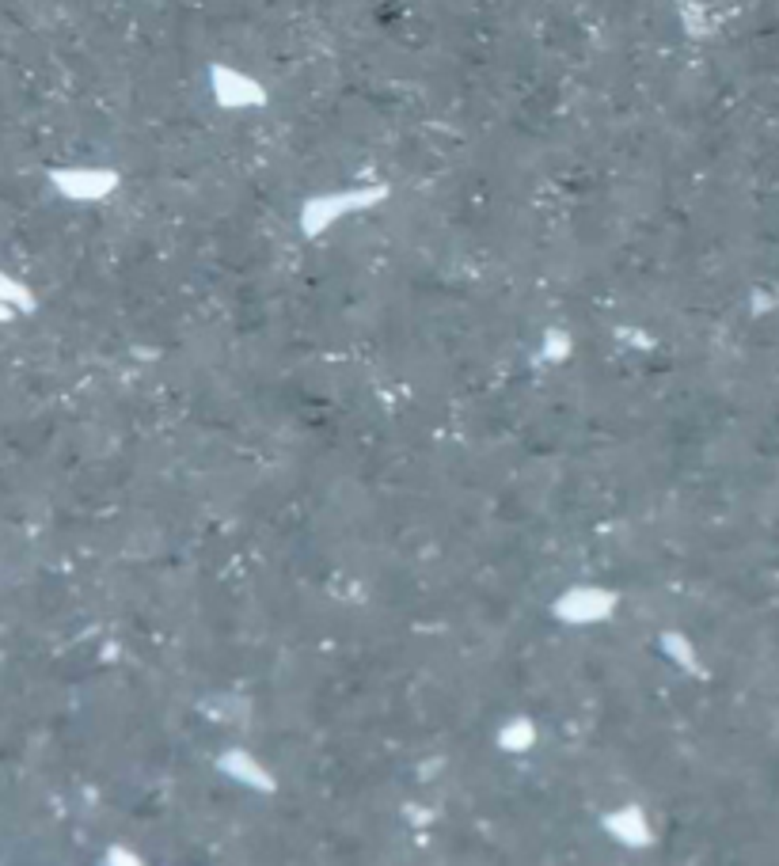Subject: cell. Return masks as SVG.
<instances>
[{
    "label": "cell",
    "instance_id": "cell-3",
    "mask_svg": "<svg viewBox=\"0 0 779 866\" xmlns=\"http://www.w3.org/2000/svg\"><path fill=\"white\" fill-rule=\"evenodd\" d=\"M8 316H12V312H8V308H4V304H0V319H8Z\"/></svg>",
    "mask_w": 779,
    "mask_h": 866
},
{
    "label": "cell",
    "instance_id": "cell-1",
    "mask_svg": "<svg viewBox=\"0 0 779 866\" xmlns=\"http://www.w3.org/2000/svg\"><path fill=\"white\" fill-rule=\"evenodd\" d=\"M57 190H65V195L73 198H100L110 190V183H115V175H84V171H57L54 175Z\"/></svg>",
    "mask_w": 779,
    "mask_h": 866
},
{
    "label": "cell",
    "instance_id": "cell-2",
    "mask_svg": "<svg viewBox=\"0 0 779 866\" xmlns=\"http://www.w3.org/2000/svg\"><path fill=\"white\" fill-rule=\"evenodd\" d=\"M0 300H15L20 308H30V293L23 285H15V281H8L4 274H0Z\"/></svg>",
    "mask_w": 779,
    "mask_h": 866
}]
</instances>
